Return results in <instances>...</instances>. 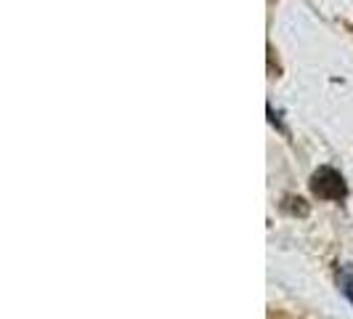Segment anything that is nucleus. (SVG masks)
I'll return each mask as SVG.
<instances>
[{"instance_id":"f257e3e1","label":"nucleus","mask_w":353,"mask_h":319,"mask_svg":"<svg viewBox=\"0 0 353 319\" xmlns=\"http://www.w3.org/2000/svg\"><path fill=\"white\" fill-rule=\"evenodd\" d=\"M314 192L324 200H340L345 195V184H343V176L332 171V168H321L316 176H314Z\"/></svg>"},{"instance_id":"f03ea898","label":"nucleus","mask_w":353,"mask_h":319,"mask_svg":"<svg viewBox=\"0 0 353 319\" xmlns=\"http://www.w3.org/2000/svg\"><path fill=\"white\" fill-rule=\"evenodd\" d=\"M340 284H343V293H345V296H351V301H353V274L351 271L340 277Z\"/></svg>"}]
</instances>
